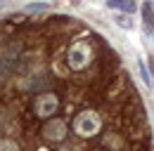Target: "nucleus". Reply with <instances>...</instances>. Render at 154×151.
<instances>
[{"label": "nucleus", "mask_w": 154, "mask_h": 151, "mask_svg": "<svg viewBox=\"0 0 154 151\" xmlns=\"http://www.w3.org/2000/svg\"><path fill=\"white\" fill-rule=\"evenodd\" d=\"M100 128H102V123L95 111H83L74 118V132L78 137H95Z\"/></svg>", "instance_id": "nucleus-1"}, {"label": "nucleus", "mask_w": 154, "mask_h": 151, "mask_svg": "<svg viewBox=\"0 0 154 151\" xmlns=\"http://www.w3.org/2000/svg\"><path fill=\"white\" fill-rule=\"evenodd\" d=\"M90 47H88V43H76L71 50H69V66L78 71V69H83V66H88V61H90Z\"/></svg>", "instance_id": "nucleus-2"}, {"label": "nucleus", "mask_w": 154, "mask_h": 151, "mask_svg": "<svg viewBox=\"0 0 154 151\" xmlns=\"http://www.w3.org/2000/svg\"><path fill=\"white\" fill-rule=\"evenodd\" d=\"M33 109H36V113H38L40 118H50V116H55L57 109H59L57 94H52V92L40 94L38 99H36V104H33Z\"/></svg>", "instance_id": "nucleus-3"}, {"label": "nucleus", "mask_w": 154, "mask_h": 151, "mask_svg": "<svg viewBox=\"0 0 154 151\" xmlns=\"http://www.w3.org/2000/svg\"><path fill=\"white\" fill-rule=\"evenodd\" d=\"M140 12H142V31L147 36H154V5H152V0H145L140 5Z\"/></svg>", "instance_id": "nucleus-4"}, {"label": "nucleus", "mask_w": 154, "mask_h": 151, "mask_svg": "<svg viewBox=\"0 0 154 151\" xmlns=\"http://www.w3.org/2000/svg\"><path fill=\"white\" fill-rule=\"evenodd\" d=\"M45 139H50V142H62L64 139V135H66V125L62 123V120H50L48 125H45Z\"/></svg>", "instance_id": "nucleus-5"}, {"label": "nucleus", "mask_w": 154, "mask_h": 151, "mask_svg": "<svg viewBox=\"0 0 154 151\" xmlns=\"http://www.w3.org/2000/svg\"><path fill=\"white\" fill-rule=\"evenodd\" d=\"M107 7L109 10H119V12H135L137 10V2L135 0H107Z\"/></svg>", "instance_id": "nucleus-6"}, {"label": "nucleus", "mask_w": 154, "mask_h": 151, "mask_svg": "<svg viewBox=\"0 0 154 151\" xmlns=\"http://www.w3.org/2000/svg\"><path fill=\"white\" fill-rule=\"evenodd\" d=\"M137 69H140V78H142V83H145V85H152V78H149V71H147V66H145V61H142V59L137 61Z\"/></svg>", "instance_id": "nucleus-7"}, {"label": "nucleus", "mask_w": 154, "mask_h": 151, "mask_svg": "<svg viewBox=\"0 0 154 151\" xmlns=\"http://www.w3.org/2000/svg\"><path fill=\"white\" fill-rule=\"evenodd\" d=\"M116 24H119L121 28H133V21H131V17H128V12H121V14L116 17Z\"/></svg>", "instance_id": "nucleus-8"}, {"label": "nucleus", "mask_w": 154, "mask_h": 151, "mask_svg": "<svg viewBox=\"0 0 154 151\" xmlns=\"http://www.w3.org/2000/svg\"><path fill=\"white\" fill-rule=\"evenodd\" d=\"M0 151H19V147L12 139H0Z\"/></svg>", "instance_id": "nucleus-9"}, {"label": "nucleus", "mask_w": 154, "mask_h": 151, "mask_svg": "<svg viewBox=\"0 0 154 151\" xmlns=\"http://www.w3.org/2000/svg\"><path fill=\"white\" fill-rule=\"evenodd\" d=\"M45 7H48L45 2H40V5H29V7H26V12H36V10H45Z\"/></svg>", "instance_id": "nucleus-10"}, {"label": "nucleus", "mask_w": 154, "mask_h": 151, "mask_svg": "<svg viewBox=\"0 0 154 151\" xmlns=\"http://www.w3.org/2000/svg\"><path fill=\"white\" fill-rule=\"evenodd\" d=\"M2 2H5V0H0V7H2Z\"/></svg>", "instance_id": "nucleus-11"}]
</instances>
